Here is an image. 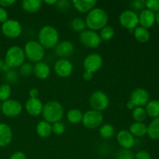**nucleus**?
I'll list each match as a JSON object with an SVG mask.
<instances>
[{"label": "nucleus", "mask_w": 159, "mask_h": 159, "mask_svg": "<svg viewBox=\"0 0 159 159\" xmlns=\"http://www.w3.org/2000/svg\"><path fill=\"white\" fill-rule=\"evenodd\" d=\"M43 2L48 5V6H54V5H57V0H44Z\"/></svg>", "instance_id": "48"}, {"label": "nucleus", "mask_w": 159, "mask_h": 159, "mask_svg": "<svg viewBox=\"0 0 159 159\" xmlns=\"http://www.w3.org/2000/svg\"><path fill=\"white\" fill-rule=\"evenodd\" d=\"M96 3L97 2L96 0H73L71 1L72 6L80 13L89 12L92 9H94Z\"/></svg>", "instance_id": "20"}, {"label": "nucleus", "mask_w": 159, "mask_h": 159, "mask_svg": "<svg viewBox=\"0 0 159 159\" xmlns=\"http://www.w3.org/2000/svg\"><path fill=\"white\" fill-rule=\"evenodd\" d=\"M84 127L87 129H96L100 127L103 123V115L101 112L89 110L83 113L82 120Z\"/></svg>", "instance_id": "8"}, {"label": "nucleus", "mask_w": 159, "mask_h": 159, "mask_svg": "<svg viewBox=\"0 0 159 159\" xmlns=\"http://www.w3.org/2000/svg\"><path fill=\"white\" fill-rule=\"evenodd\" d=\"M103 65V59L102 56L98 53H90L84 58L83 68L85 71H89L93 74L99 71Z\"/></svg>", "instance_id": "10"}, {"label": "nucleus", "mask_w": 159, "mask_h": 159, "mask_svg": "<svg viewBox=\"0 0 159 159\" xmlns=\"http://www.w3.org/2000/svg\"><path fill=\"white\" fill-rule=\"evenodd\" d=\"M36 132L40 138H49L52 134V125L44 120L39 121L36 126Z\"/></svg>", "instance_id": "23"}, {"label": "nucleus", "mask_w": 159, "mask_h": 159, "mask_svg": "<svg viewBox=\"0 0 159 159\" xmlns=\"http://www.w3.org/2000/svg\"><path fill=\"white\" fill-rule=\"evenodd\" d=\"M116 159H134V155L130 150L122 149L118 153Z\"/></svg>", "instance_id": "37"}, {"label": "nucleus", "mask_w": 159, "mask_h": 159, "mask_svg": "<svg viewBox=\"0 0 159 159\" xmlns=\"http://www.w3.org/2000/svg\"><path fill=\"white\" fill-rule=\"evenodd\" d=\"M83 113L79 109H71L67 113V119L71 124H78L82 122Z\"/></svg>", "instance_id": "28"}, {"label": "nucleus", "mask_w": 159, "mask_h": 159, "mask_svg": "<svg viewBox=\"0 0 159 159\" xmlns=\"http://www.w3.org/2000/svg\"><path fill=\"white\" fill-rule=\"evenodd\" d=\"M129 131L134 138L135 137L141 138V137H144V135L147 134L148 126L144 123L134 122L130 125Z\"/></svg>", "instance_id": "24"}, {"label": "nucleus", "mask_w": 159, "mask_h": 159, "mask_svg": "<svg viewBox=\"0 0 159 159\" xmlns=\"http://www.w3.org/2000/svg\"><path fill=\"white\" fill-rule=\"evenodd\" d=\"M134 159H152V156L147 151H139L134 155Z\"/></svg>", "instance_id": "40"}, {"label": "nucleus", "mask_w": 159, "mask_h": 159, "mask_svg": "<svg viewBox=\"0 0 159 159\" xmlns=\"http://www.w3.org/2000/svg\"><path fill=\"white\" fill-rule=\"evenodd\" d=\"M65 110L61 104L57 101H49L43 104L42 116L44 120L51 124L59 122L63 118Z\"/></svg>", "instance_id": "3"}, {"label": "nucleus", "mask_w": 159, "mask_h": 159, "mask_svg": "<svg viewBox=\"0 0 159 159\" xmlns=\"http://www.w3.org/2000/svg\"><path fill=\"white\" fill-rule=\"evenodd\" d=\"M89 105L92 110L102 113L108 108L110 105V99L104 92L96 90L93 92L89 97Z\"/></svg>", "instance_id": "6"}, {"label": "nucleus", "mask_w": 159, "mask_h": 159, "mask_svg": "<svg viewBox=\"0 0 159 159\" xmlns=\"http://www.w3.org/2000/svg\"><path fill=\"white\" fill-rule=\"evenodd\" d=\"M138 20H139V24L141 25V26L148 29L155 24V13L148 9H144L138 16Z\"/></svg>", "instance_id": "19"}, {"label": "nucleus", "mask_w": 159, "mask_h": 159, "mask_svg": "<svg viewBox=\"0 0 159 159\" xmlns=\"http://www.w3.org/2000/svg\"><path fill=\"white\" fill-rule=\"evenodd\" d=\"M43 103L39 98H29L25 103V110L26 113L32 116H37L42 113Z\"/></svg>", "instance_id": "17"}, {"label": "nucleus", "mask_w": 159, "mask_h": 159, "mask_svg": "<svg viewBox=\"0 0 159 159\" xmlns=\"http://www.w3.org/2000/svg\"><path fill=\"white\" fill-rule=\"evenodd\" d=\"M134 35L135 39L140 43H147L150 40V32L146 28L142 27V26H138L134 30Z\"/></svg>", "instance_id": "25"}, {"label": "nucleus", "mask_w": 159, "mask_h": 159, "mask_svg": "<svg viewBox=\"0 0 159 159\" xmlns=\"http://www.w3.org/2000/svg\"><path fill=\"white\" fill-rule=\"evenodd\" d=\"M11 70V68H9V66H8L7 65H6V63L4 64V65H3L2 66V71H5V72H8V71H9Z\"/></svg>", "instance_id": "49"}, {"label": "nucleus", "mask_w": 159, "mask_h": 159, "mask_svg": "<svg viewBox=\"0 0 159 159\" xmlns=\"http://www.w3.org/2000/svg\"><path fill=\"white\" fill-rule=\"evenodd\" d=\"M60 34L58 30L51 25L42 26L38 33V42L44 49H52L59 43Z\"/></svg>", "instance_id": "2"}, {"label": "nucleus", "mask_w": 159, "mask_h": 159, "mask_svg": "<svg viewBox=\"0 0 159 159\" xmlns=\"http://www.w3.org/2000/svg\"><path fill=\"white\" fill-rule=\"evenodd\" d=\"M16 3L15 0H0V6L2 8L9 7Z\"/></svg>", "instance_id": "43"}, {"label": "nucleus", "mask_w": 159, "mask_h": 159, "mask_svg": "<svg viewBox=\"0 0 159 159\" xmlns=\"http://www.w3.org/2000/svg\"><path fill=\"white\" fill-rule=\"evenodd\" d=\"M79 41L86 48H96L101 44L102 40L97 32L85 30L79 34Z\"/></svg>", "instance_id": "12"}, {"label": "nucleus", "mask_w": 159, "mask_h": 159, "mask_svg": "<svg viewBox=\"0 0 159 159\" xmlns=\"http://www.w3.org/2000/svg\"><path fill=\"white\" fill-rule=\"evenodd\" d=\"M0 111H1V103H0Z\"/></svg>", "instance_id": "52"}, {"label": "nucleus", "mask_w": 159, "mask_h": 159, "mask_svg": "<svg viewBox=\"0 0 159 159\" xmlns=\"http://www.w3.org/2000/svg\"><path fill=\"white\" fill-rule=\"evenodd\" d=\"M130 100L136 107H145L149 101L148 92L143 88L136 89L131 93Z\"/></svg>", "instance_id": "15"}, {"label": "nucleus", "mask_w": 159, "mask_h": 159, "mask_svg": "<svg viewBox=\"0 0 159 159\" xmlns=\"http://www.w3.org/2000/svg\"><path fill=\"white\" fill-rule=\"evenodd\" d=\"M33 73L37 79L40 80H45L51 75V68L46 62H37L34 65Z\"/></svg>", "instance_id": "21"}, {"label": "nucleus", "mask_w": 159, "mask_h": 159, "mask_svg": "<svg viewBox=\"0 0 159 159\" xmlns=\"http://www.w3.org/2000/svg\"><path fill=\"white\" fill-rule=\"evenodd\" d=\"M71 2L67 1V0H61V1H57V7L61 11L68 10L71 6Z\"/></svg>", "instance_id": "39"}, {"label": "nucleus", "mask_w": 159, "mask_h": 159, "mask_svg": "<svg viewBox=\"0 0 159 159\" xmlns=\"http://www.w3.org/2000/svg\"><path fill=\"white\" fill-rule=\"evenodd\" d=\"M126 107H127V108L128 109V110H133L136 107H135L134 104L133 102H132L131 101H130V99H129V100L127 102V104H126Z\"/></svg>", "instance_id": "47"}, {"label": "nucleus", "mask_w": 159, "mask_h": 159, "mask_svg": "<svg viewBox=\"0 0 159 159\" xmlns=\"http://www.w3.org/2000/svg\"><path fill=\"white\" fill-rule=\"evenodd\" d=\"M147 9L153 12H159V0H148L144 2Z\"/></svg>", "instance_id": "36"}, {"label": "nucleus", "mask_w": 159, "mask_h": 159, "mask_svg": "<svg viewBox=\"0 0 159 159\" xmlns=\"http://www.w3.org/2000/svg\"><path fill=\"white\" fill-rule=\"evenodd\" d=\"M75 51V46L70 40H63L56 45L54 48L55 54L60 58L68 59L71 57Z\"/></svg>", "instance_id": "14"}, {"label": "nucleus", "mask_w": 159, "mask_h": 159, "mask_svg": "<svg viewBox=\"0 0 159 159\" xmlns=\"http://www.w3.org/2000/svg\"><path fill=\"white\" fill-rule=\"evenodd\" d=\"M99 35L102 40H105V41L110 40L111 39L113 38L115 35L114 28L110 26V25H107L102 30H100Z\"/></svg>", "instance_id": "31"}, {"label": "nucleus", "mask_w": 159, "mask_h": 159, "mask_svg": "<svg viewBox=\"0 0 159 159\" xmlns=\"http://www.w3.org/2000/svg\"><path fill=\"white\" fill-rule=\"evenodd\" d=\"M54 72L58 77L68 78L73 72V65L68 59L60 58L54 65Z\"/></svg>", "instance_id": "13"}, {"label": "nucleus", "mask_w": 159, "mask_h": 159, "mask_svg": "<svg viewBox=\"0 0 159 159\" xmlns=\"http://www.w3.org/2000/svg\"><path fill=\"white\" fill-rule=\"evenodd\" d=\"M25 59L26 57L23 48L17 45H13L6 51L4 61L11 69H14L20 68L25 62Z\"/></svg>", "instance_id": "4"}, {"label": "nucleus", "mask_w": 159, "mask_h": 159, "mask_svg": "<svg viewBox=\"0 0 159 159\" xmlns=\"http://www.w3.org/2000/svg\"><path fill=\"white\" fill-rule=\"evenodd\" d=\"M109 16L107 11L102 8H94L87 13L85 24L90 30L98 31L102 30L108 23Z\"/></svg>", "instance_id": "1"}, {"label": "nucleus", "mask_w": 159, "mask_h": 159, "mask_svg": "<svg viewBox=\"0 0 159 159\" xmlns=\"http://www.w3.org/2000/svg\"><path fill=\"white\" fill-rule=\"evenodd\" d=\"M1 111L7 117H16L23 112V105L16 99H8L1 104Z\"/></svg>", "instance_id": "11"}, {"label": "nucleus", "mask_w": 159, "mask_h": 159, "mask_svg": "<svg viewBox=\"0 0 159 159\" xmlns=\"http://www.w3.org/2000/svg\"><path fill=\"white\" fill-rule=\"evenodd\" d=\"M9 159H26V156L23 152H16L11 155Z\"/></svg>", "instance_id": "42"}, {"label": "nucleus", "mask_w": 159, "mask_h": 159, "mask_svg": "<svg viewBox=\"0 0 159 159\" xmlns=\"http://www.w3.org/2000/svg\"><path fill=\"white\" fill-rule=\"evenodd\" d=\"M70 26H71V29L75 32L82 33L84 30H85L86 24H85V22L83 19L75 17L71 21Z\"/></svg>", "instance_id": "30"}, {"label": "nucleus", "mask_w": 159, "mask_h": 159, "mask_svg": "<svg viewBox=\"0 0 159 159\" xmlns=\"http://www.w3.org/2000/svg\"><path fill=\"white\" fill-rule=\"evenodd\" d=\"M99 134L104 139H110L115 134V129L112 124H102L99 127Z\"/></svg>", "instance_id": "29"}, {"label": "nucleus", "mask_w": 159, "mask_h": 159, "mask_svg": "<svg viewBox=\"0 0 159 159\" xmlns=\"http://www.w3.org/2000/svg\"><path fill=\"white\" fill-rule=\"evenodd\" d=\"M155 22L159 25V12L155 14Z\"/></svg>", "instance_id": "50"}, {"label": "nucleus", "mask_w": 159, "mask_h": 159, "mask_svg": "<svg viewBox=\"0 0 159 159\" xmlns=\"http://www.w3.org/2000/svg\"><path fill=\"white\" fill-rule=\"evenodd\" d=\"M39 95H40V92L37 89V88H32L29 91V96L30 98H32V99H37L38 98Z\"/></svg>", "instance_id": "45"}, {"label": "nucleus", "mask_w": 159, "mask_h": 159, "mask_svg": "<svg viewBox=\"0 0 159 159\" xmlns=\"http://www.w3.org/2000/svg\"><path fill=\"white\" fill-rule=\"evenodd\" d=\"M147 116V113L144 107H135L132 110V117L135 122L144 123Z\"/></svg>", "instance_id": "32"}, {"label": "nucleus", "mask_w": 159, "mask_h": 159, "mask_svg": "<svg viewBox=\"0 0 159 159\" xmlns=\"http://www.w3.org/2000/svg\"><path fill=\"white\" fill-rule=\"evenodd\" d=\"M147 134L152 140L159 139V116L154 118L153 120L148 126Z\"/></svg>", "instance_id": "26"}, {"label": "nucleus", "mask_w": 159, "mask_h": 159, "mask_svg": "<svg viewBox=\"0 0 159 159\" xmlns=\"http://www.w3.org/2000/svg\"><path fill=\"white\" fill-rule=\"evenodd\" d=\"M116 141L123 149L130 150L135 144V138L127 130H120L116 134Z\"/></svg>", "instance_id": "16"}, {"label": "nucleus", "mask_w": 159, "mask_h": 159, "mask_svg": "<svg viewBox=\"0 0 159 159\" xmlns=\"http://www.w3.org/2000/svg\"><path fill=\"white\" fill-rule=\"evenodd\" d=\"M119 23L123 27L127 29L130 33H134V30L138 27L139 24L138 15L133 10L127 9L120 14Z\"/></svg>", "instance_id": "9"}, {"label": "nucleus", "mask_w": 159, "mask_h": 159, "mask_svg": "<svg viewBox=\"0 0 159 159\" xmlns=\"http://www.w3.org/2000/svg\"><path fill=\"white\" fill-rule=\"evenodd\" d=\"M1 30L3 35L9 39H16L23 33V26L16 20L8 19L2 24Z\"/></svg>", "instance_id": "7"}, {"label": "nucleus", "mask_w": 159, "mask_h": 159, "mask_svg": "<svg viewBox=\"0 0 159 159\" xmlns=\"http://www.w3.org/2000/svg\"><path fill=\"white\" fill-rule=\"evenodd\" d=\"M34 66L30 62H24L21 66L20 67V75L23 76H29L33 73Z\"/></svg>", "instance_id": "34"}, {"label": "nucleus", "mask_w": 159, "mask_h": 159, "mask_svg": "<svg viewBox=\"0 0 159 159\" xmlns=\"http://www.w3.org/2000/svg\"><path fill=\"white\" fill-rule=\"evenodd\" d=\"M21 5L25 12L34 14L39 12L42 9L43 2L41 0H23Z\"/></svg>", "instance_id": "22"}, {"label": "nucleus", "mask_w": 159, "mask_h": 159, "mask_svg": "<svg viewBox=\"0 0 159 159\" xmlns=\"http://www.w3.org/2000/svg\"><path fill=\"white\" fill-rule=\"evenodd\" d=\"M12 141V128L5 123H0V147L9 145Z\"/></svg>", "instance_id": "18"}, {"label": "nucleus", "mask_w": 159, "mask_h": 159, "mask_svg": "<svg viewBox=\"0 0 159 159\" xmlns=\"http://www.w3.org/2000/svg\"><path fill=\"white\" fill-rule=\"evenodd\" d=\"M4 64H5L4 61L0 59V71H2V66L4 65Z\"/></svg>", "instance_id": "51"}, {"label": "nucleus", "mask_w": 159, "mask_h": 159, "mask_svg": "<svg viewBox=\"0 0 159 159\" xmlns=\"http://www.w3.org/2000/svg\"><path fill=\"white\" fill-rule=\"evenodd\" d=\"M12 93V88L9 84H2L0 85V101H5L9 99Z\"/></svg>", "instance_id": "33"}, {"label": "nucleus", "mask_w": 159, "mask_h": 159, "mask_svg": "<svg viewBox=\"0 0 159 159\" xmlns=\"http://www.w3.org/2000/svg\"><path fill=\"white\" fill-rule=\"evenodd\" d=\"M8 20V12L5 8L0 6V23H3Z\"/></svg>", "instance_id": "41"}, {"label": "nucleus", "mask_w": 159, "mask_h": 159, "mask_svg": "<svg viewBox=\"0 0 159 159\" xmlns=\"http://www.w3.org/2000/svg\"><path fill=\"white\" fill-rule=\"evenodd\" d=\"M25 57L33 63L42 61L45 56V50L40 43L37 40H29L25 44L24 48Z\"/></svg>", "instance_id": "5"}, {"label": "nucleus", "mask_w": 159, "mask_h": 159, "mask_svg": "<svg viewBox=\"0 0 159 159\" xmlns=\"http://www.w3.org/2000/svg\"><path fill=\"white\" fill-rule=\"evenodd\" d=\"M82 77H83V79L86 82H89L92 79H93V74L91 72H89V71H84L83 74H82Z\"/></svg>", "instance_id": "46"}, {"label": "nucleus", "mask_w": 159, "mask_h": 159, "mask_svg": "<svg viewBox=\"0 0 159 159\" xmlns=\"http://www.w3.org/2000/svg\"><path fill=\"white\" fill-rule=\"evenodd\" d=\"M145 111L147 116L152 118H156L159 116V101L151 100L148 101L145 106Z\"/></svg>", "instance_id": "27"}, {"label": "nucleus", "mask_w": 159, "mask_h": 159, "mask_svg": "<svg viewBox=\"0 0 159 159\" xmlns=\"http://www.w3.org/2000/svg\"><path fill=\"white\" fill-rule=\"evenodd\" d=\"M144 2L145 1H134L132 2L131 6L134 9H141L144 6Z\"/></svg>", "instance_id": "44"}, {"label": "nucleus", "mask_w": 159, "mask_h": 159, "mask_svg": "<svg viewBox=\"0 0 159 159\" xmlns=\"http://www.w3.org/2000/svg\"><path fill=\"white\" fill-rule=\"evenodd\" d=\"M6 79L9 82H12V83H13V82H16L17 79H18V75H17V73L14 70L11 69L10 71L6 72Z\"/></svg>", "instance_id": "38"}, {"label": "nucleus", "mask_w": 159, "mask_h": 159, "mask_svg": "<svg viewBox=\"0 0 159 159\" xmlns=\"http://www.w3.org/2000/svg\"><path fill=\"white\" fill-rule=\"evenodd\" d=\"M52 125V133L56 135H61L65 132V126L61 121L56 122Z\"/></svg>", "instance_id": "35"}]
</instances>
